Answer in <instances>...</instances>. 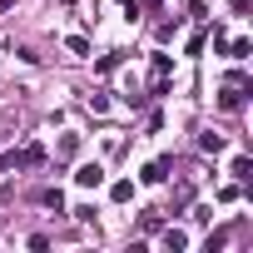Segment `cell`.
<instances>
[{
    "mask_svg": "<svg viewBox=\"0 0 253 253\" xmlns=\"http://www.w3.org/2000/svg\"><path fill=\"white\" fill-rule=\"evenodd\" d=\"M248 89H253V84H248V75H243V70H228V75H223V89H218V109H228V114H233V109H243Z\"/></svg>",
    "mask_w": 253,
    "mask_h": 253,
    "instance_id": "cell-1",
    "label": "cell"
},
{
    "mask_svg": "<svg viewBox=\"0 0 253 253\" xmlns=\"http://www.w3.org/2000/svg\"><path fill=\"white\" fill-rule=\"evenodd\" d=\"M169 75H174V60H169V55H154V60H149V80H154L149 94H169Z\"/></svg>",
    "mask_w": 253,
    "mask_h": 253,
    "instance_id": "cell-2",
    "label": "cell"
},
{
    "mask_svg": "<svg viewBox=\"0 0 253 253\" xmlns=\"http://www.w3.org/2000/svg\"><path fill=\"white\" fill-rule=\"evenodd\" d=\"M5 164H15V169H35V164H45V149H40V144H30V149H20V154H10Z\"/></svg>",
    "mask_w": 253,
    "mask_h": 253,
    "instance_id": "cell-3",
    "label": "cell"
},
{
    "mask_svg": "<svg viewBox=\"0 0 253 253\" xmlns=\"http://www.w3.org/2000/svg\"><path fill=\"white\" fill-rule=\"evenodd\" d=\"M75 184H80V189H99V184H104V169H99V164H80V169H75Z\"/></svg>",
    "mask_w": 253,
    "mask_h": 253,
    "instance_id": "cell-4",
    "label": "cell"
},
{
    "mask_svg": "<svg viewBox=\"0 0 253 253\" xmlns=\"http://www.w3.org/2000/svg\"><path fill=\"white\" fill-rule=\"evenodd\" d=\"M228 174H233L238 184H248V179H253V159H248V154H233V164H228Z\"/></svg>",
    "mask_w": 253,
    "mask_h": 253,
    "instance_id": "cell-5",
    "label": "cell"
},
{
    "mask_svg": "<svg viewBox=\"0 0 253 253\" xmlns=\"http://www.w3.org/2000/svg\"><path fill=\"white\" fill-rule=\"evenodd\" d=\"M164 169H169V159H154V164H144V184H164Z\"/></svg>",
    "mask_w": 253,
    "mask_h": 253,
    "instance_id": "cell-6",
    "label": "cell"
},
{
    "mask_svg": "<svg viewBox=\"0 0 253 253\" xmlns=\"http://www.w3.org/2000/svg\"><path fill=\"white\" fill-rule=\"evenodd\" d=\"M164 248H169V253L189 248V233H184V228H164Z\"/></svg>",
    "mask_w": 253,
    "mask_h": 253,
    "instance_id": "cell-7",
    "label": "cell"
},
{
    "mask_svg": "<svg viewBox=\"0 0 253 253\" xmlns=\"http://www.w3.org/2000/svg\"><path fill=\"white\" fill-rule=\"evenodd\" d=\"M109 199H114V204H129V199H134V184H129V179L109 184Z\"/></svg>",
    "mask_w": 253,
    "mask_h": 253,
    "instance_id": "cell-8",
    "label": "cell"
},
{
    "mask_svg": "<svg viewBox=\"0 0 253 253\" xmlns=\"http://www.w3.org/2000/svg\"><path fill=\"white\" fill-rule=\"evenodd\" d=\"M248 55H253V40H243V35L228 40V60H248Z\"/></svg>",
    "mask_w": 253,
    "mask_h": 253,
    "instance_id": "cell-9",
    "label": "cell"
},
{
    "mask_svg": "<svg viewBox=\"0 0 253 253\" xmlns=\"http://www.w3.org/2000/svg\"><path fill=\"white\" fill-rule=\"evenodd\" d=\"M119 60H124V50H109V55H99V65H94V70H99V75H109V70H119Z\"/></svg>",
    "mask_w": 253,
    "mask_h": 253,
    "instance_id": "cell-10",
    "label": "cell"
},
{
    "mask_svg": "<svg viewBox=\"0 0 253 253\" xmlns=\"http://www.w3.org/2000/svg\"><path fill=\"white\" fill-rule=\"evenodd\" d=\"M199 149H209V154H223V134H199Z\"/></svg>",
    "mask_w": 253,
    "mask_h": 253,
    "instance_id": "cell-11",
    "label": "cell"
},
{
    "mask_svg": "<svg viewBox=\"0 0 253 253\" xmlns=\"http://www.w3.org/2000/svg\"><path fill=\"white\" fill-rule=\"evenodd\" d=\"M65 50H70V55H89V40H84V35H70Z\"/></svg>",
    "mask_w": 253,
    "mask_h": 253,
    "instance_id": "cell-12",
    "label": "cell"
},
{
    "mask_svg": "<svg viewBox=\"0 0 253 253\" xmlns=\"http://www.w3.org/2000/svg\"><path fill=\"white\" fill-rule=\"evenodd\" d=\"M60 154H65V159L80 154V134H65V139H60Z\"/></svg>",
    "mask_w": 253,
    "mask_h": 253,
    "instance_id": "cell-13",
    "label": "cell"
},
{
    "mask_svg": "<svg viewBox=\"0 0 253 253\" xmlns=\"http://www.w3.org/2000/svg\"><path fill=\"white\" fill-rule=\"evenodd\" d=\"M45 209H55V213H60V209H65V194H60V189H45Z\"/></svg>",
    "mask_w": 253,
    "mask_h": 253,
    "instance_id": "cell-14",
    "label": "cell"
},
{
    "mask_svg": "<svg viewBox=\"0 0 253 253\" xmlns=\"http://www.w3.org/2000/svg\"><path fill=\"white\" fill-rule=\"evenodd\" d=\"M238 194H243V189H238V184H223V189H218V204H233V199H238Z\"/></svg>",
    "mask_w": 253,
    "mask_h": 253,
    "instance_id": "cell-15",
    "label": "cell"
}]
</instances>
